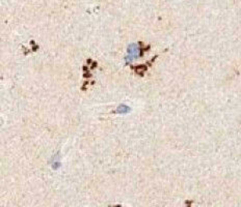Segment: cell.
Masks as SVG:
<instances>
[{"label": "cell", "mask_w": 241, "mask_h": 207, "mask_svg": "<svg viewBox=\"0 0 241 207\" xmlns=\"http://www.w3.org/2000/svg\"><path fill=\"white\" fill-rule=\"evenodd\" d=\"M128 53L130 54V57H137L138 55V48L135 44H131L128 48Z\"/></svg>", "instance_id": "cell-1"}, {"label": "cell", "mask_w": 241, "mask_h": 207, "mask_svg": "<svg viewBox=\"0 0 241 207\" xmlns=\"http://www.w3.org/2000/svg\"><path fill=\"white\" fill-rule=\"evenodd\" d=\"M130 111V108L129 107H127V106H124V105H122V106H120L119 108H118V113H121V114H126V113H128Z\"/></svg>", "instance_id": "cell-2"}]
</instances>
